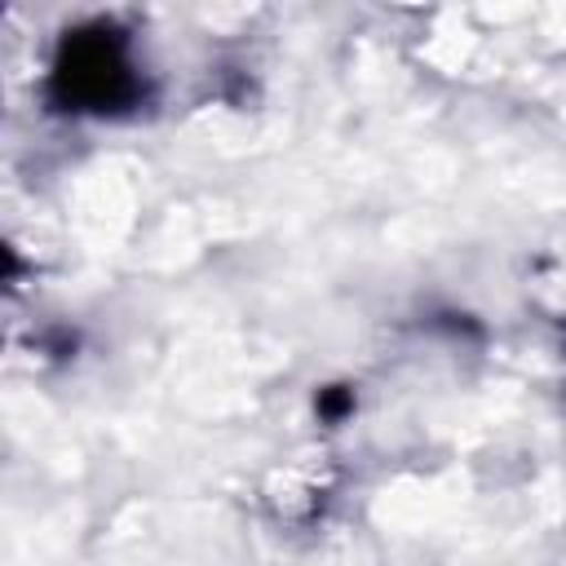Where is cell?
<instances>
[{
    "label": "cell",
    "instance_id": "6da1fadb",
    "mask_svg": "<svg viewBox=\"0 0 566 566\" xmlns=\"http://www.w3.org/2000/svg\"><path fill=\"white\" fill-rule=\"evenodd\" d=\"M146 93L137 53L128 31H119L106 18L71 27L44 71V102L62 115L80 119H106L128 115Z\"/></svg>",
    "mask_w": 566,
    "mask_h": 566
}]
</instances>
